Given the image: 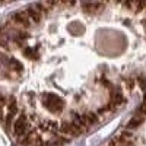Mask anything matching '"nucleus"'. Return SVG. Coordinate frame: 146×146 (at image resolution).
Instances as JSON below:
<instances>
[{
    "label": "nucleus",
    "instance_id": "nucleus-1",
    "mask_svg": "<svg viewBox=\"0 0 146 146\" xmlns=\"http://www.w3.org/2000/svg\"><path fill=\"white\" fill-rule=\"evenodd\" d=\"M2 5H3V3H0V6H2Z\"/></svg>",
    "mask_w": 146,
    "mask_h": 146
}]
</instances>
